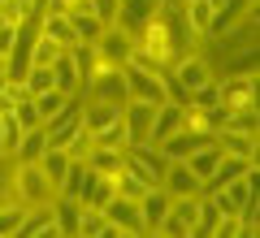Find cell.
<instances>
[{"label":"cell","mask_w":260,"mask_h":238,"mask_svg":"<svg viewBox=\"0 0 260 238\" xmlns=\"http://www.w3.org/2000/svg\"><path fill=\"white\" fill-rule=\"evenodd\" d=\"M13 199L26 203V208H39V203L56 199V186L48 182V174L35 160H18V165H13Z\"/></svg>","instance_id":"cell-1"},{"label":"cell","mask_w":260,"mask_h":238,"mask_svg":"<svg viewBox=\"0 0 260 238\" xmlns=\"http://www.w3.org/2000/svg\"><path fill=\"white\" fill-rule=\"evenodd\" d=\"M221 87V109L234 113V109H260V74H225L217 78Z\"/></svg>","instance_id":"cell-2"},{"label":"cell","mask_w":260,"mask_h":238,"mask_svg":"<svg viewBox=\"0 0 260 238\" xmlns=\"http://www.w3.org/2000/svg\"><path fill=\"white\" fill-rule=\"evenodd\" d=\"M104 217H109L113 234L117 238H139L143 234V217H139V199H126V195H113L109 203H104Z\"/></svg>","instance_id":"cell-3"},{"label":"cell","mask_w":260,"mask_h":238,"mask_svg":"<svg viewBox=\"0 0 260 238\" xmlns=\"http://www.w3.org/2000/svg\"><path fill=\"white\" fill-rule=\"evenodd\" d=\"M169 74L178 78V87H182L186 95H191L195 87H204L208 78H217V74H213V65H208V56L200 52V48H191V52H182V56H178L174 65H169Z\"/></svg>","instance_id":"cell-4"},{"label":"cell","mask_w":260,"mask_h":238,"mask_svg":"<svg viewBox=\"0 0 260 238\" xmlns=\"http://www.w3.org/2000/svg\"><path fill=\"white\" fill-rule=\"evenodd\" d=\"M169 199H174V195H169L165 186H148V191L139 195L143 234H160V221H165V212H169Z\"/></svg>","instance_id":"cell-5"},{"label":"cell","mask_w":260,"mask_h":238,"mask_svg":"<svg viewBox=\"0 0 260 238\" xmlns=\"http://www.w3.org/2000/svg\"><path fill=\"white\" fill-rule=\"evenodd\" d=\"M113 195H117V178H113V174H95V169H87L83 191H78V203H83V208H104Z\"/></svg>","instance_id":"cell-6"},{"label":"cell","mask_w":260,"mask_h":238,"mask_svg":"<svg viewBox=\"0 0 260 238\" xmlns=\"http://www.w3.org/2000/svg\"><path fill=\"white\" fill-rule=\"evenodd\" d=\"M160 186H165L169 195H200V191H204L200 174H195L186 160H169V169H165V178H160Z\"/></svg>","instance_id":"cell-7"},{"label":"cell","mask_w":260,"mask_h":238,"mask_svg":"<svg viewBox=\"0 0 260 238\" xmlns=\"http://www.w3.org/2000/svg\"><path fill=\"white\" fill-rule=\"evenodd\" d=\"M52 83H56V91L78 95V87H83V70H78V61H74V48H61V52H56V61H52Z\"/></svg>","instance_id":"cell-8"},{"label":"cell","mask_w":260,"mask_h":238,"mask_svg":"<svg viewBox=\"0 0 260 238\" xmlns=\"http://www.w3.org/2000/svg\"><path fill=\"white\" fill-rule=\"evenodd\" d=\"M18 238H61V234H56V212H52V203L26 208V217H22V229H18Z\"/></svg>","instance_id":"cell-9"},{"label":"cell","mask_w":260,"mask_h":238,"mask_svg":"<svg viewBox=\"0 0 260 238\" xmlns=\"http://www.w3.org/2000/svg\"><path fill=\"white\" fill-rule=\"evenodd\" d=\"M260 160H251V156H230V152H221V160H217V169L208 174V182H204V191H217V186H225V182H234V178H243L247 169H256Z\"/></svg>","instance_id":"cell-10"},{"label":"cell","mask_w":260,"mask_h":238,"mask_svg":"<svg viewBox=\"0 0 260 238\" xmlns=\"http://www.w3.org/2000/svg\"><path fill=\"white\" fill-rule=\"evenodd\" d=\"M156 5H160V0H121L117 22H113V26L126 30V35H139V26L152 18V13H156Z\"/></svg>","instance_id":"cell-11"},{"label":"cell","mask_w":260,"mask_h":238,"mask_svg":"<svg viewBox=\"0 0 260 238\" xmlns=\"http://www.w3.org/2000/svg\"><path fill=\"white\" fill-rule=\"evenodd\" d=\"M213 143L221 147V152H230V156H251V160H260V134H239V130H217L213 134Z\"/></svg>","instance_id":"cell-12"},{"label":"cell","mask_w":260,"mask_h":238,"mask_svg":"<svg viewBox=\"0 0 260 238\" xmlns=\"http://www.w3.org/2000/svg\"><path fill=\"white\" fill-rule=\"evenodd\" d=\"M178 126H182V104H169V100H165V104H156V117H152V134H148V143H152V147H160Z\"/></svg>","instance_id":"cell-13"},{"label":"cell","mask_w":260,"mask_h":238,"mask_svg":"<svg viewBox=\"0 0 260 238\" xmlns=\"http://www.w3.org/2000/svg\"><path fill=\"white\" fill-rule=\"evenodd\" d=\"M95 56H104V61H126V56H130V35H126V30H117V26H104L100 30V39H95Z\"/></svg>","instance_id":"cell-14"},{"label":"cell","mask_w":260,"mask_h":238,"mask_svg":"<svg viewBox=\"0 0 260 238\" xmlns=\"http://www.w3.org/2000/svg\"><path fill=\"white\" fill-rule=\"evenodd\" d=\"M121 109H126V104H109V100H83V126L95 134V130L113 126V121L121 117Z\"/></svg>","instance_id":"cell-15"},{"label":"cell","mask_w":260,"mask_h":238,"mask_svg":"<svg viewBox=\"0 0 260 238\" xmlns=\"http://www.w3.org/2000/svg\"><path fill=\"white\" fill-rule=\"evenodd\" d=\"M52 212H56V234H61V238H78V217H83V203L70 199V195H56V199H52Z\"/></svg>","instance_id":"cell-16"},{"label":"cell","mask_w":260,"mask_h":238,"mask_svg":"<svg viewBox=\"0 0 260 238\" xmlns=\"http://www.w3.org/2000/svg\"><path fill=\"white\" fill-rule=\"evenodd\" d=\"M39 35L44 39H52V44H61V48H74L78 39H74V26H70V18L65 13H39Z\"/></svg>","instance_id":"cell-17"},{"label":"cell","mask_w":260,"mask_h":238,"mask_svg":"<svg viewBox=\"0 0 260 238\" xmlns=\"http://www.w3.org/2000/svg\"><path fill=\"white\" fill-rule=\"evenodd\" d=\"M182 18H186V26H191L195 44L208 39V26H213V5H208V0H182Z\"/></svg>","instance_id":"cell-18"},{"label":"cell","mask_w":260,"mask_h":238,"mask_svg":"<svg viewBox=\"0 0 260 238\" xmlns=\"http://www.w3.org/2000/svg\"><path fill=\"white\" fill-rule=\"evenodd\" d=\"M200 143H208V139L191 134V130H186V126H178L174 134H169L165 143H160V152H165L169 160H186V156H191V152H195V147H200Z\"/></svg>","instance_id":"cell-19"},{"label":"cell","mask_w":260,"mask_h":238,"mask_svg":"<svg viewBox=\"0 0 260 238\" xmlns=\"http://www.w3.org/2000/svg\"><path fill=\"white\" fill-rule=\"evenodd\" d=\"M217 221H221V208H217L213 195H200V217H195V234L191 238H213L217 234Z\"/></svg>","instance_id":"cell-20"},{"label":"cell","mask_w":260,"mask_h":238,"mask_svg":"<svg viewBox=\"0 0 260 238\" xmlns=\"http://www.w3.org/2000/svg\"><path fill=\"white\" fill-rule=\"evenodd\" d=\"M217 160H221V147H217L213 139H208V143H200L191 156H186V165H191L195 174H200V182H208V174L217 169Z\"/></svg>","instance_id":"cell-21"},{"label":"cell","mask_w":260,"mask_h":238,"mask_svg":"<svg viewBox=\"0 0 260 238\" xmlns=\"http://www.w3.org/2000/svg\"><path fill=\"white\" fill-rule=\"evenodd\" d=\"M78 238H117L109 225V217H104L100 208H83V217H78Z\"/></svg>","instance_id":"cell-22"},{"label":"cell","mask_w":260,"mask_h":238,"mask_svg":"<svg viewBox=\"0 0 260 238\" xmlns=\"http://www.w3.org/2000/svg\"><path fill=\"white\" fill-rule=\"evenodd\" d=\"M83 160H87V169H95V174H113V178H117V169H121V147H91Z\"/></svg>","instance_id":"cell-23"},{"label":"cell","mask_w":260,"mask_h":238,"mask_svg":"<svg viewBox=\"0 0 260 238\" xmlns=\"http://www.w3.org/2000/svg\"><path fill=\"white\" fill-rule=\"evenodd\" d=\"M65 18H70V26H74V39L78 44H95V39H100V22H95V13L91 9H78V13H65Z\"/></svg>","instance_id":"cell-24"},{"label":"cell","mask_w":260,"mask_h":238,"mask_svg":"<svg viewBox=\"0 0 260 238\" xmlns=\"http://www.w3.org/2000/svg\"><path fill=\"white\" fill-rule=\"evenodd\" d=\"M44 147H48V134H44V126H35V130H22V139H18V152H13V160H39V156H44Z\"/></svg>","instance_id":"cell-25"},{"label":"cell","mask_w":260,"mask_h":238,"mask_svg":"<svg viewBox=\"0 0 260 238\" xmlns=\"http://www.w3.org/2000/svg\"><path fill=\"white\" fill-rule=\"evenodd\" d=\"M22 217H26V203H18V199H0V238H18Z\"/></svg>","instance_id":"cell-26"},{"label":"cell","mask_w":260,"mask_h":238,"mask_svg":"<svg viewBox=\"0 0 260 238\" xmlns=\"http://www.w3.org/2000/svg\"><path fill=\"white\" fill-rule=\"evenodd\" d=\"M225 130H239V134H260V109H234V113H225Z\"/></svg>","instance_id":"cell-27"},{"label":"cell","mask_w":260,"mask_h":238,"mask_svg":"<svg viewBox=\"0 0 260 238\" xmlns=\"http://www.w3.org/2000/svg\"><path fill=\"white\" fill-rule=\"evenodd\" d=\"M18 139H22V126L13 113H0V156H13L18 152Z\"/></svg>","instance_id":"cell-28"},{"label":"cell","mask_w":260,"mask_h":238,"mask_svg":"<svg viewBox=\"0 0 260 238\" xmlns=\"http://www.w3.org/2000/svg\"><path fill=\"white\" fill-rule=\"evenodd\" d=\"M30 100H35V109H39V117H52V113H61L65 104H70V95L65 91H56V87H48V91H39V95H30Z\"/></svg>","instance_id":"cell-29"},{"label":"cell","mask_w":260,"mask_h":238,"mask_svg":"<svg viewBox=\"0 0 260 238\" xmlns=\"http://www.w3.org/2000/svg\"><path fill=\"white\" fill-rule=\"evenodd\" d=\"M186 104H195V109H217V104H221V87H217V78H208L204 87H195V91L186 95Z\"/></svg>","instance_id":"cell-30"},{"label":"cell","mask_w":260,"mask_h":238,"mask_svg":"<svg viewBox=\"0 0 260 238\" xmlns=\"http://www.w3.org/2000/svg\"><path fill=\"white\" fill-rule=\"evenodd\" d=\"M91 139H95V147H126V143H130V139H126V121H121V117L113 121V126L95 130Z\"/></svg>","instance_id":"cell-31"},{"label":"cell","mask_w":260,"mask_h":238,"mask_svg":"<svg viewBox=\"0 0 260 238\" xmlns=\"http://www.w3.org/2000/svg\"><path fill=\"white\" fill-rule=\"evenodd\" d=\"M26 87H30V95L56 87V83H52V65H30V70H26Z\"/></svg>","instance_id":"cell-32"},{"label":"cell","mask_w":260,"mask_h":238,"mask_svg":"<svg viewBox=\"0 0 260 238\" xmlns=\"http://www.w3.org/2000/svg\"><path fill=\"white\" fill-rule=\"evenodd\" d=\"M56 52H61V44H52V39L39 35V39H35V48H30V65H52V61H56Z\"/></svg>","instance_id":"cell-33"},{"label":"cell","mask_w":260,"mask_h":238,"mask_svg":"<svg viewBox=\"0 0 260 238\" xmlns=\"http://www.w3.org/2000/svg\"><path fill=\"white\" fill-rule=\"evenodd\" d=\"M87 9L95 13V22H100V26H113V22H117V9H121V0H91Z\"/></svg>","instance_id":"cell-34"},{"label":"cell","mask_w":260,"mask_h":238,"mask_svg":"<svg viewBox=\"0 0 260 238\" xmlns=\"http://www.w3.org/2000/svg\"><path fill=\"white\" fill-rule=\"evenodd\" d=\"M13 117H18V126H22V130H35V126H44V117H39L35 100H22L18 109H13Z\"/></svg>","instance_id":"cell-35"},{"label":"cell","mask_w":260,"mask_h":238,"mask_svg":"<svg viewBox=\"0 0 260 238\" xmlns=\"http://www.w3.org/2000/svg\"><path fill=\"white\" fill-rule=\"evenodd\" d=\"M9 48H13V26L5 22V26H0V56H9Z\"/></svg>","instance_id":"cell-36"}]
</instances>
